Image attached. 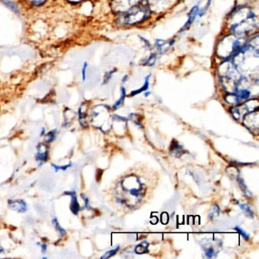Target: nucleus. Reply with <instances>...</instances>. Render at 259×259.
<instances>
[{"label":"nucleus","mask_w":259,"mask_h":259,"mask_svg":"<svg viewBox=\"0 0 259 259\" xmlns=\"http://www.w3.org/2000/svg\"><path fill=\"white\" fill-rule=\"evenodd\" d=\"M207 10L205 7L201 9V7H200L199 4H197V5L194 6V7L191 9L190 11H189V14H188V20L186 21V23H185L183 28L180 30L181 32H183V31L189 29V28L192 26V24H193L194 22H195V21L196 20L197 18L202 17V16L205 14Z\"/></svg>","instance_id":"8"},{"label":"nucleus","mask_w":259,"mask_h":259,"mask_svg":"<svg viewBox=\"0 0 259 259\" xmlns=\"http://www.w3.org/2000/svg\"><path fill=\"white\" fill-rule=\"evenodd\" d=\"M158 54L157 53H151L148 57L144 59V62H142V65L147 67H154L157 61Z\"/></svg>","instance_id":"14"},{"label":"nucleus","mask_w":259,"mask_h":259,"mask_svg":"<svg viewBox=\"0 0 259 259\" xmlns=\"http://www.w3.org/2000/svg\"><path fill=\"white\" fill-rule=\"evenodd\" d=\"M237 204L240 207V208L242 209V210L246 213V214L248 215V216H249L250 218H253L252 210H251V209L250 208L247 204H240V203L239 202H237Z\"/></svg>","instance_id":"20"},{"label":"nucleus","mask_w":259,"mask_h":259,"mask_svg":"<svg viewBox=\"0 0 259 259\" xmlns=\"http://www.w3.org/2000/svg\"><path fill=\"white\" fill-rule=\"evenodd\" d=\"M120 92V98H119V100H118V101L115 103L114 105H113V107L114 110L119 108V107L123 104L124 101H125V97H126V90H125V87H123V86L121 87Z\"/></svg>","instance_id":"16"},{"label":"nucleus","mask_w":259,"mask_h":259,"mask_svg":"<svg viewBox=\"0 0 259 259\" xmlns=\"http://www.w3.org/2000/svg\"><path fill=\"white\" fill-rule=\"evenodd\" d=\"M66 195H70L71 198H72L70 205L71 210L75 214H78V211L80 210V205L78 199H77L76 194L74 192H66Z\"/></svg>","instance_id":"12"},{"label":"nucleus","mask_w":259,"mask_h":259,"mask_svg":"<svg viewBox=\"0 0 259 259\" xmlns=\"http://www.w3.org/2000/svg\"><path fill=\"white\" fill-rule=\"evenodd\" d=\"M235 229H236V230H237L241 235H242V237H243L245 240H248V238H249V236H248V234L246 232L244 231L241 227H238V226H236V227H235Z\"/></svg>","instance_id":"26"},{"label":"nucleus","mask_w":259,"mask_h":259,"mask_svg":"<svg viewBox=\"0 0 259 259\" xmlns=\"http://www.w3.org/2000/svg\"><path fill=\"white\" fill-rule=\"evenodd\" d=\"M30 2L34 6H40L45 4L46 0H29Z\"/></svg>","instance_id":"28"},{"label":"nucleus","mask_w":259,"mask_h":259,"mask_svg":"<svg viewBox=\"0 0 259 259\" xmlns=\"http://www.w3.org/2000/svg\"><path fill=\"white\" fill-rule=\"evenodd\" d=\"M148 242H143L137 245L136 248V253L139 254H143V253L148 251Z\"/></svg>","instance_id":"17"},{"label":"nucleus","mask_w":259,"mask_h":259,"mask_svg":"<svg viewBox=\"0 0 259 259\" xmlns=\"http://www.w3.org/2000/svg\"><path fill=\"white\" fill-rule=\"evenodd\" d=\"M176 40L174 38L170 40H164V39H157L154 42V48L157 51L158 55H163L169 52L172 47L175 45Z\"/></svg>","instance_id":"9"},{"label":"nucleus","mask_w":259,"mask_h":259,"mask_svg":"<svg viewBox=\"0 0 259 259\" xmlns=\"http://www.w3.org/2000/svg\"><path fill=\"white\" fill-rule=\"evenodd\" d=\"M56 134H57V130H53L50 132L46 136V141L48 142H52L55 139Z\"/></svg>","instance_id":"23"},{"label":"nucleus","mask_w":259,"mask_h":259,"mask_svg":"<svg viewBox=\"0 0 259 259\" xmlns=\"http://www.w3.org/2000/svg\"><path fill=\"white\" fill-rule=\"evenodd\" d=\"M140 37V40H142V43H143L144 48L147 50H151L152 47H151V43H150L149 40H147L146 38H145V37Z\"/></svg>","instance_id":"25"},{"label":"nucleus","mask_w":259,"mask_h":259,"mask_svg":"<svg viewBox=\"0 0 259 259\" xmlns=\"http://www.w3.org/2000/svg\"><path fill=\"white\" fill-rule=\"evenodd\" d=\"M49 155V148L46 144L40 143L37 146V152L36 154V160L39 163H44L48 160Z\"/></svg>","instance_id":"10"},{"label":"nucleus","mask_w":259,"mask_h":259,"mask_svg":"<svg viewBox=\"0 0 259 259\" xmlns=\"http://www.w3.org/2000/svg\"><path fill=\"white\" fill-rule=\"evenodd\" d=\"M4 250L3 249V248H0V253L4 252Z\"/></svg>","instance_id":"34"},{"label":"nucleus","mask_w":259,"mask_h":259,"mask_svg":"<svg viewBox=\"0 0 259 259\" xmlns=\"http://www.w3.org/2000/svg\"><path fill=\"white\" fill-rule=\"evenodd\" d=\"M69 2L72 3V4H78V3L81 2L83 0H68Z\"/></svg>","instance_id":"32"},{"label":"nucleus","mask_w":259,"mask_h":259,"mask_svg":"<svg viewBox=\"0 0 259 259\" xmlns=\"http://www.w3.org/2000/svg\"><path fill=\"white\" fill-rule=\"evenodd\" d=\"M87 107H85V104H82L79 109V122L81 123V126H87Z\"/></svg>","instance_id":"15"},{"label":"nucleus","mask_w":259,"mask_h":259,"mask_svg":"<svg viewBox=\"0 0 259 259\" xmlns=\"http://www.w3.org/2000/svg\"><path fill=\"white\" fill-rule=\"evenodd\" d=\"M258 34H253L232 57L231 61L242 75L257 78L259 71Z\"/></svg>","instance_id":"2"},{"label":"nucleus","mask_w":259,"mask_h":259,"mask_svg":"<svg viewBox=\"0 0 259 259\" xmlns=\"http://www.w3.org/2000/svg\"><path fill=\"white\" fill-rule=\"evenodd\" d=\"M109 119H110V112L107 107L99 105L94 108L92 119L94 126L104 132V128L107 126V124L110 125Z\"/></svg>","instance_id":"6"},{"label":"nucleus","mask_w":259,"mask_h":259,"mask_svg":"<svg viewBox=\"0 0 259 259\" xmlns=\"http://www.w3.org/2000/svg\"><path fill=\"white\" fill-rule=\"evenodd\" d=\"M128 78H130V75H128V74H125V75H124V76L122 77V82H127V81H128Z\"/></svg>","instance_id":"30"},{"label":"nucleus","mask_w":259,"mask_h":259,"mask_svg":"<svg viewBox=\"0 0 259 259\" xmlns=\"http://www.w3.org/2000/svg\"><path fill=\"white\" fill-rule=\"evenodd\" d=\"M150 95H151V92H146V93L145 94V96L147 98V97L149 96Z\"/></svg>","instance_id":"33"},{"label":"nucleus","mask_w":259,"mask_h":259,"mask_svg":"<svg viewBox=\"0 0 259 259\" xmlns=\"http://www.w3.org/2000/svg\"><path fill=\"white\" fill-rule=\"evenodd\" d=\"M246 39L239 38L230 33H226L219 37L215 46V57L221 60L231 59L238 50L245 43Z\"/></svg>","instance_id":"4"},{"label":"nucleus","mask_w":259,"mask_h":259,"mask_svg":"<svg viewBox=\"0 0 259 259\" xmlns=\"http://www.w3.org/2000/svg\"><path fill=\"white\" fill-rule=\"evenodd\" d=\"M119 249V245H118V246H116V248H114V249H112L110 250V251H107L104 256L101 257V258H109V257H112V256L114 255V254L117 252L118 250Z\"/></svg>","instance_id":"21"},{"label":"nucleus","mask_w":259,"mask_h":259,"mask_svg":"<svg viewBox=\"0 0 259 259\" xmlns=\"http://www.w3.org/2000/svg\"><path fill=\"white\" fill-rule=\"evenodd\" d=\"M53 224H54V227H55L56 230L59 232L61 236H64L66 234V231H65L64 229L59 224L58 221H57V218H54V220H53Z\"/></svg>","instance_id":"19"},{"label":"nucleus","mask_w":259,"mask_h":259,"mask_svg":"<svg viewBox=\"0 0 259 259\" xmlns=\"http://www.w3.org/2000/svg\"><path fill=\"white\" fill-rule=\"evenodd\" d=\"M6 4H7V5H8V7H10V8L12 9V10H13V11H15V12H19V10H18V7H16V5H15L14 4H13V3H11V2H7V3H6Z\"/></svg>","instance_id":"29"},{"label":"nucleus","mask_w":259,"mask_h":259,"mask_svg":"<svg viewBox=\"0 0 259 259\" xmlns=\"http://www.w3.org/2000/svg\"><path fill=\"white\" fill-rule=\"evenodd\" d=\"M151 74H149V75H147L145 78V82H144L143 85L139 89H137V90L133 91L130 93V97H134L136 95H139V94L142 93V92H145L146 91H148V89H149L150 85V80H151Z\"/></svg>","instance_id":"13"},{"label":"nucleus","mask_w":259,"mask_h":259,"mask_svg":"<svg viewBox=\"0 0 259 259\" xmlns=\"http://www.w3.org/2000/svg\"><path fill=\"white\" fill-rule=\"evenodd\" d=\"M181 0H145L152 14L163 15L174 8Z\"/></svg>","instance_id":"5"},{"label":"nucleus","mask_w":259,"mask_h":259,"mask_svg":"<svg viewBox=\"0 0 259 259\" xmlns=\"http://www.w3.org/2000/svg\"><path fill=\"white\" fill-rule=\"evenodd\" d=\"M116 71H117V69H111V70L109 71V72H106L104 77V82L103 83H104V84H107V83L111 80L112 77H113V75L116 73Z\"/></svg>","instance_id":"18"},{"label":"nucleus","mask_w":259,"mask_h":259,"mask_svg":"<svg viewBox=\"0 0 259 259\" xmlns=\"http://www.w3.org/2000/svg\"><path fill=\"white\" fill-rule=\"evenodd\" d=\"M88 66H89V64H88V63H84V66H83V68H82V80H83V81H84L86 80V72H87Z\"/></svg>","instance_id":"27"},{"label":"nucleus","mask_w":259,"mask_h":259,"mask_svg":"<svg viewBox=\"0 0 259 259\" xmlns=\"http://www.w3.org/2000/svg\"><path fill=\"white\" fill-rule=\"evenodd\" d=\"M72 166V163H69V164L65 165V166H57V165L52 164L53 167L55 169L56 172H58L59 170H66L68 168L71 167Z\"/></svg>","instance_id":"24"},{"label":"nucleus","mask_w":259,"mask_h":259,"mask_svg":"<svg viewBox=\"0 0 259 259\" xmlns=\"http://www.w3.org/2000/svg\"><path fill=\"white\" fill-rule=\"evenodd\" d=\"M152 15L144 0L128 11L116 16V24L122 27L137 26L150 20Z\"/></svg>","instance_id":"3"},{"label":"nucleus","mask_w":259,"mask_h":259,"mask_svg":"<svg viewBox=\"0 0 259 259\" xmlns=\"http://www.w3.org/2000/svg\"><path fill=\"white\" fill-rule=\"evenodd\" d=\"M47 248H48V247H47L46 244H43V245H41L42 251H43L44 253L46 252Z\"/></svg>","instance_id":"31"},{"label":"nucleus","mask_w":259,"mask_h":259,"mask_svg":"<svg viewBox=\"0 0 259 259\" xmlns=\"http://www.w3.org/2000/svg\"><path fill=\"white\" fill-rule=\"evenodd\" d=\"M258 16L249 6L236 5L226 19L227 32L242 39L257 33Z\"/></svg>","instance_id":"1"},{"label":"nucleus","mask_w":259,"mask_h":259,"mask_svg":"<svg viewBox=\"0 0 259 259\" xmlns=\"http://www.w3.org/2000/svg\"><path fill=\"white\" fill-rule=\"evenodd\" d=\"M172 146H174V148H171V151H174V154L176 155H178L177 157H180V155H182V153H180L182 151L181 147L178 144H172Z\"/></svg>","instance_id":"22"},{"label":"nucleus","mask_w":259,"mask_h":259,"mask_svg":"<svg viewBox=\"0 0 259 259\" xmlns=\"http://www.w3.org/2000/svg\"><path fill=\"white\" fill-rule=\"evenodd\" d=\"M9 206L10 208L19 213H24L27 210V204L23 200H10Z\"/></svg>","instance_id":"11"},{"label":"nucleus","mask_w":259,"mask_h":259,"mask_svg":"<svg viewBox=\"0 0 259 259\" xmlns=\"http://www.w3.org/2000/svg\"><path fill=\"white\" fill-rule=\"evenodd\" d=\"M143 1L144 0H111L110 8H111L112 12L118 16V15L122 14V13L128 11Z\"/></svg>","instance_id":"7"}]
</instances>
